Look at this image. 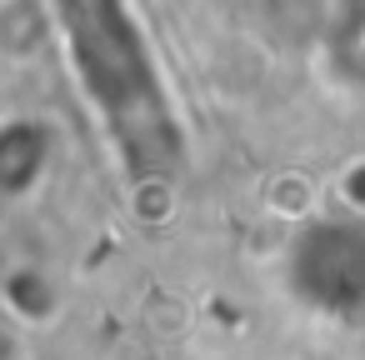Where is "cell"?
Returning <instances> with one entry per match:
<instances>
[{
	"instance_id": "52a82bcc",
	"label": "cell",
	"mask_w": 365,
	"mask_h": 360,
	"mask_svg": "<svg viewBox=\"0 0 365 360\" xmlns=\"http://www.w3.org/2000/svg\"><path fill=\"white\" fill-rule=\"evenodd\" d=\"M6 305L21 320H51L61 295H56V280L41 265H11L6 270Z\"/></svg>"
},
{
	"instance_id": "3957f363",
	"label": "cell",
	"mask_w": 365,
	"mask_h": 360,
	"mask_svg": "<svg viewBox=\"0 0 365 360\" xmlns=\"http://www.w3.org/2000/svg\"><path fill=\"white\" fill-rule=\"evenodd\" d=\"M61 160V135L46 115L31 110H11L0 120V195L11 205L41 195V185L51 180Z\"/></svg>"
},
{
	"instance_id": "8992f818",
	"label": "cell",
	"mask_w": 365,
	"mask_h": 360,
	"mask_svg": "<svg viewBox=\"0 0 365 360\" xmlns=\"http://www.w3.org/2000/svg\"><path fill=\"white\" fill-rule=\"evenodd\" d=\"M335 16V0H260V21L285 46H320L325 26Z\"/></svg>"
},
{
	"instance_id": "5b68a950",
	"label": "cell",
	"mask_w": 365,
	"mask_h": 360,
	"mask_svg": "<svg viewBox=\"0 0 365 360\" xmlns=\"http://www.w3.org/2000/svg\"><path fill=\"white\" fill-rule=\"evenodd\" d=\"M56 41L46 0H6L0 6V56L6 61H36Z\"/></svg>"
},
{
	"instance_id": "ba28073f",
	"label": "cell",
	"mask_w": 365,
	"mask_h": 360,
	"mask_svg": "<svg viewBox=\"0 0 365 360\" xmlns=\"http://www.w3.org/2000/svg\"><path fill=\"white\" fill-rule=\"evenodd\" d=\"M315 190H320V185H315L310 175L280 170V175L265 185V210L280 215V220H290V225H305L310 215H320V195H315Z\"/></svg>"
},
{
	"instance_id": "7a4b0ae2",
	"label": "cell",
	"mask_w": 365,
	"mask_h": 360,
	"mask_svg": "<svg viewBox=\"0 0 365 360\" xmlns=\"http://www.w3.org/2000/svg\"><path fill=\"white\" fill-rule=\"evenodd\" d=\"M280 275L320 315H365V215L340 205L335 215L290 225Z\"/></svg>"
},
{
	"instance_id": "277c9868",
	"label": "cell",
	"mask_w": 365,
	"mask_h": 360,
	"mask_svg": "<svg viewBox=\"0 0 365 360\" xmlns=\"http://www.w3.org/2000/svg\"><path fill=\"white\" fill-rule=\"evenodd\" d=\"M315 66L340 91H365V0H335V16L315 46Z\"/></svg>"
},
{
	"instance_id": "9c48e42d",
	"label": "cell",
	"mask_w": 365,
	"mask_h": 360,
	"mask_svg": "<svg viewBox=\"0 0 365 360\" xmlns=\"http://www.w3.org/2000/svg\"><path fill=\"white\" fill-rule=\"evenodd\" d=\"M340 205L365 215V160H360V165H350V170L340 175Z\"/></svg>"
},
{
	"instance_id": "6da1fadb",
	"label": "cell",
	"mask_w": 365,
	"mask_h": 360,
	"mask_svg": "<svg viewBox=\"0 0 365 360\" xmlns=\"http://www.w3.org/2000/svg\"><path fill=\"white\" fill-rule=\"evenodd\" d=\"M46 11L71 81L125 165L135 200H170L190 160V125L135 0H46Z\"/></svg>"
}]
</instances>
